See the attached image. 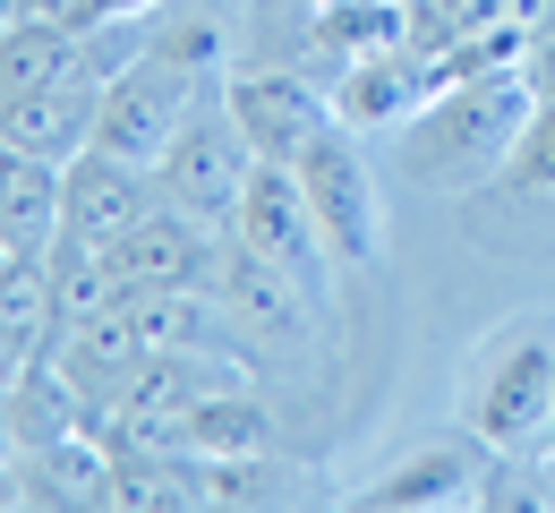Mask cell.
Segmentation results:
<instances>
[{
    "instance_id": "cell-1",
    "label": "cell",
    "mask_w": 555,
    "mask_h": 513,
    "mask_svg": "<svg viewBox=\"0 0 555 513\" xmlns=\"http://www.w3.org/2000/svg\"><path fill=\"white\" fill-rule=\"evenodd\" d=\"M530 77L521 69H479V77H453L402 120V171L436 197H470L487 180H504V163L530 129Z\"/></svg>"
},
{
    "instance_id": "cell-2",
    "label": "cell",
    "mask_w": 555,
    "mask_h": 513,
    "mask_svg": "<svg viewBox=\"0 0 555 513\" xmlns=\"http://www.w3.org/2000/svg\"><path fill=\"white\" fill-rule=\"evenodd\" d=\"M462 428L495 453H530L555 428V317H513L462 368Z\"/></svg>"
},
{
    "instance_id": "cell-3",
    "label": "cell",
    "mask_w": 555,
    "mask_h": 513,
    "mask_svg": "<svg viewBox=\"0 0 555 513\" xmlns=\"http://www.w3.org/2000/svg\"><path fill=\"white\" fill-rule=\"evenodd\" d=\"M214 94H222V77H197V69H180V61H163V52L145 43L120 77H103V120H94V146L129 154V163H163V146H171V138L206 112Z\"/></svg>"
},
{
    "instance_id": "cell-4",
    "label": "cell",
    "mask_w": 555,
    "mask_h": 513,
    "mask_svg": "<svg viewBox=\"0 0 555 513\" xmlns=\"http://www.w3.org/2000/svg\"><path fill=\"white\" fill-rule=\"evenodd\" d=\"M257 163L266 154L248 146V129L231 120V103L214 94L206 112L163 146V163H154V189H163V206H180V215L214 222V231H231V215H240V197H248V180H257Z\"/></svg>"
},
{
    "instance_id": "cell-5",
    "label": "cell",
    "mask_w": 555,
    "mask_h": 513,
    "mask_svg": "<svg viewBox=\"0 0 555 513\" xmlns=\"http://www.w3.org/2000/svg\"><path fill=\"white\" fill-rule=\"evenodd\" d=\"M214 299H222V317H231V334H240V351L248 360H299L308 343H317V299L299 274H282L274 257H257V248H222V274H214Z\"/></svg>"
},
{
    "instance_id": "cell-6",
    "label": "cell",
    "mask_w": 555,
    "mask_h": 513,
    "mask_svg": "<svg viewBox=\"0 0 555 513\" xmlns=\"http://www.w3.org/2000/svg\"><path fill=\"white\" fill-rule=\"evenodd\" d=\"M299 189H308V206L325 222V248H334V266H367L376 248H385V206H376V180H367V154L350 146L343 120H325L308 146H299Z\"/></svg>"
},
{
    "instance_id": "cell-7",
    "label": "cell",
    "mask_w": 555,
    "mask_h": 513,
    "mask_svg": "<svg viewBox=\"0 0 555 513\" xmlns=\"http://www.w3.org/2000/svg\"><path fill=\"white\" fill-rule=\"evenodd\" d=\"M222 248H231V231H214V222H197V215H180V206L154 197L112 240V274H120V292H214Z\"/></svg>"
},
{
    "instance_id": "cell-8",
    "label": "cell",
    "mask_w": 555,
    "mask_h": 513,
    "mask_svg": "<svg viewBox=\"0 0 555 513\" xmlns=\"http://www.w3.org/2000/svg\"><path fill=\"white\" fill-rule=\"evenodd\" d=\"M231 240L257 248V257H274L282 274H299L308 292H325L334 248H325V222H317V206H308V189H299L291 163H257V180H248V197L231 215Z\"/></svg>"
},
{
    "instance_id": "cell-9",
    "label": "cell",
    "mask_w": 555,
    "mask_h": 513,
    "mask_svg": "<svg viewBox=\"0 0 555 513\" xmlns=\"http://www.w3.org/2000/svg\"><path fill=\"white\" fill-rule=\"evenodd\" d=\"M222 103H231V120L248 129V146L266 163H299V146L334 120L317 69H231L222 77Z\"/></svg>"
},
{
    "instance_id": "cell-10",
    "label": "cell",
    "mask_w": 555,
    "mask_h": 513,
    "mask_svg": "<svg viewBox=\"0 0 555 513\" xmlns=\"http://www.w3.org/2000/svg\"><path fill=\"white\" fill-rule=\"evenodd\" d=\"M487 471H495V445H479L470 428H453V437H427L411 445L385 479H367L359 488V505L367 513H411V505H487Z\"/></svg>"
},
{
    "instance_id": "cell-11",
    "label": "cell",
    "mask_w": 555,
    "mask_h": 513,
    "mask_svg": "<svg viewBox=\"0 0 555 513\" xmlns=\"http://www.w3.org/2000/svg\"><path fill=\"white\" fill-rule=\"evenodd\" d=\"M154 197H163V189H154V163H129V154H112V146H86L69 163V189H61V231L112 248Z\"/></svg>"
},
{
    "instance_id": "cell-12",
    "label": "cell",
    "mask_w": 555,
    "mask_h": 513,
    "mask_svg": "<svg viewBox=\"0 0 555 513\" xmlns=\"http://www.w3.org/2000/svg\"><path fill=\"white\" fill-rule=\"evenodd\" d=\"M94 120H103V86H94V77H61V86H43V94H9V103H0V146L77 163V154L94 146Z\"/></svg>"
},
{
    "instance_id": "cell-13",
    "label": "cell",
    "mask_w": 555,
    "mask_h": 513,
    "mask_svg": "<svg viewBox=\"0 0 555 513\" xmlns=\"http://www.w3.org/2000/svg\"><path fill=\"white\" fill-rule=\"evenodd\" d=\"M427 94H436V86L418 69V52H376V61L334 69V94H325V103H334V120L359 138V129H402Z\"/></svg>"
},
{
    "instance_id": "cell-14",
    "label": "cell",
    "mask_w": 555,
    "mask_h": 513,
    "mask_svg": "<svg viewBox=\"0 0 555 513\" xmlns=\"http://www.w3.org/2000/svg\"><path fill=\"white\" fill-rule=\"evenodd\" d=\"M17 479H26V505L77 513V505H112L120 462H112V445L94 437V428H77V437L43 445V453H17Z\"/></svg>"
},
{
    "instance_id": "cell-15",
    "label": "cell",
    "mask_w": 555,
    "mask_h": 513,
    "mask_svg": "<svg viewBox=\"0 0 555 513\" xmlns=\"http://www.w3.org/2000/svg\"><path fill=\"white\" fill-rule=\"evenodd\" d=\"M61 343L52 308V248H0V368L35 360Z\"/></svg>"
},
{
    "instance_id": "cell-16",
    "label": "cell",
    "mask_w": 555,
    "mask_h": 513,
    "mask_svg": "<svg viewBox=\"0 0 555 513\" xmlns=\"http://www.w3.org/2000/svg\"><path fill=\"white\" fill-rule=\"evenodd\" d=\"M240 9L248 0H163L145 17V43L197 77H231V61H240Z\"/></svg>"
},
{
    "instance_id": "cell-17",
    "label": "cell",
    "mask_w": 555,
    "mask_h": 513,
    "mask_svg": "<svg viewBox=\"0 0 555 513\" xmlns=\"http://www.w3.org/2000/svg\"><path fill=\"white\" fill-rule=\"evenodd\" d=\"M9 428H17V453H43L86 428V394L61 368V351H35V360L9 368Z\"/></svg>"
},
{
    "instance_id": "cell-18",
    "label": "cell",
    "mask_w": 555,
    "mask_h": 513,
    "mask_svg": "<svg viewBox=\"0 0 555 513\" xmlns=\"http://www.w3.org/2000/svg\"><path fill=\"white\" fill-rule=\"evenodd\" d=\"M61 189H69V163L0 146V240L9 248H52L61 240Z\"/></svg>"
},
{
    "instance_id": "cell-19",
    "label": "cell",
    "mask_w": 555,
    "mask_h": 513,
    "mask_svg": "<svg viewBox=\"0 0 555 513\" xmlns=\"http://www.w3.org/2000/svg\"><path fill=\"white\" fill-rule=\"evenodd\" d=\"M411 43V0H317V69H350Z\"/></svg>"
},
{
    "instance_id": "cell-20",
    "label": "cell",
    "mask_w": 555,
    "mask_h": 513,
    "mask_svg": "<svg viewBox=\"0 0 555 513\" xmlns=\"http://www.w3.org/2000/svg\"><path fill=\"white\" fill-rule=\"evenodd\" d=\"M61 77H86V35L77 26H52V17H17L0 35V103L9 94H43Z\"/></svg>"
},
{
    "instance_id": "cell-21",
    "label": "cell",
    "mask_w": 555,
    "mask_h": 513,
    "mask_svg": "<svg viewBox=\"0 0 555 513\" xmlns=\"http://www.w3.org/2000/svg\"><path fill=\"white\" fill-rule=\"evenodd\" d=\"M180 453L189 462H240V453H274V420L257 402V385H231V394H206L180 428Z\"/></svg>"
},
{
    "instance_id": "cell-22",
    "label": "cell",
    "mask_w": 555,
    "mask_h": 513,
    "mask_svg": "<svg viewBox=\"0 0 555 513\" xmlns=\"http://www.w3.org/2000/svg\"><path fill=\"white\" fill-rule=\"evenodd\" d=\"M120 299V274H112V248H94V240H52V308H61V334L86 325L94 308H112Z\"/></svg>"
},
{
    "instance_id": "cell-23",
    "label": "cell",
    "mask_w": 555,
    "mask_h": 513,
    "mask_svg": "<svg viewBox=\"0 0 555 513\" xmlns=\"http://www.w3.org/2000/svg\"><path fill=\"white\" fill-rule=\"evenodd\" d=\"M504 189L513 197H555V94L530 103V129H521L513 163H504Z\"/></svg>"
},
{
    "instance_id": "cell-24",
    "label": "cell",
    "mask_w": 555,
    "mask_h": 513,
    "mask_svg": "<svg viewBox=\"0 0 555 513\" xmlns=\"http://www.w3.org/2000/svg\"><path fill=\"white\" fill-rule=\"evenodd\" d=\"M17 17H52V26H103V0H17Z\"/></svg>"
},
{
    "instance_id": "cell-25",
    "label": "cell",
    "mask_w": 555,
    "mask_h": 513,
    "mask_svg": "<svg viewBox=\"0 0 555 513\" xmlns=\"http://www.w3.org/2000/svg\"><path fill=\"white\" fill-rule=\"evenodd\" d=\"M521 77H530V94H555V26L530 35V52H521Z\"/></svg>"
},
{
    "instance_id": "cell-26",
    "label": "cell",
    "mask_w": 555,
    "mask_h": 513,
    "mask_svg": "<svg viewBox=\"0 0 555 513\" xmlns=\"http://www.w3.org/2000/svg\"><path fill=\"white\" fill-rule=\"evenodd\" d=\"M0 462H17V428H9V368H0Z\"/></svg>"
},
{
    "instance_id": "cell-27",
    "label": "cell",
    "mask_w": 555,
    "mask_h": 513,
    "mask_svg": "<svg viewBox=\"0 0 555 513\" xmlns=\"http://www.w3.org/2000/svg\"><path fill=\"white\" fill-rule=\"evenodd\" d=\"M154 9H163V0H103V26H112V17H154Z\"/></svg>"
},
{
    "instance_id": "cell-28",
    "label": "cell",
    "mask_w": 555,
    "mask_h": 513,
    "mask_svg": "<svg viewBox=\"0 0 555 513\" xmlns=\"http://www.w3.org/2000/svg\"><path fill=\"white\" fill-rule=\"evenodd\" d=\"M0 248H9V240H0Z\"/></svg>"
}]
</instances>
